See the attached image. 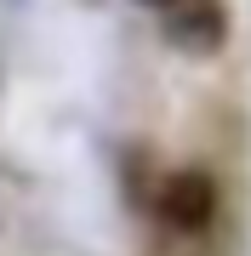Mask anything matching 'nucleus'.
I'll return each instance as SVG.
<instances>
[{"label":"nucleus","mask_w":251,"mask_h":256,"mask_svg":"<svg viewBox=\"0 0 251 256\" xmlns=\"http://www.w3.org/2000/svg\"><path fill=\"white\" fill-rule=\"evenodd\" d=\"M137 6H149V12H166V6H177V0H137Z\"/></svg>","instance_id":"nucleus-3"},{"label":"nucleus","mask_w":251,"mask_h":256,"mask_svg":"<svg viewBox=\"0 0 251 256\" xmlns=\"http://www.w3.org/2000/svg\"><path fill=\"white\" fill-rule=\"evenodd\" d=\"M154 210L177 234H205L211 216H217V182L205 171H171L154 194Z\"/></svg>","instance_id":"nucleus-2"},{"label":"nucleus","mask_w":251,"mask_h":256,"mask_svg":"<svg viewBox=\"0 0 251 256\" xmlns=\"http://www.w3.org/2000/svg\"><path fill=\"white\" fill-rule=\"evenodd\" d=\"M160 28L183 57H217L228 46V6L223 0H177L160 12Z\"/></svg>","instance_id":"nucleus-1"}]
</instances>
